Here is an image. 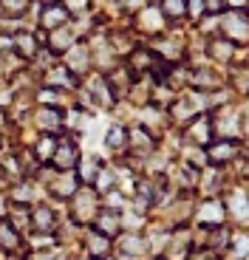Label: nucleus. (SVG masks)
Segmentation results:
<instances>
[{
	"label": "nucleus",
	"instance_id": "1",
	"mask_svg": "<svg viewBox=\"0 0 249 260\" xmlns=\"http://www.w3.org/2000/svg\"><path fill=\"white\" fill-rule=\"evenodd\" d=\"M68 201H71V223H77V226L94 223V218H97V212H99V195L94 192V187H85V184H82Z\"/></svg>",
	"mask_w": 249,
	"mask_h": 260
},
{
	"label": "nucleus",
	"instance_id": "2",
	"mask_svg": "<svg viewBox=\"0 0 249 260\" xmlns=\"http://www.w3.org/2000/svg\"><path fill=\"white\" fill-rule=\"evenodd\" d=\"M136 17H133V31L139 34H147V37H159V34L164 31V26H167V20H164L162 9H159V3H147V6H142L139 12H133Z\"/></svg>",
	"mask_w": 249,
	"mask_h": 260
},
{
	"label": "nucleus",
	"instance_id": "3",
	"mask_svg": "<svg viewBox=\"0 0 249 260\" xmlns=\"http://www.w3.org/2000/svg\"><path fill=\"white\" fill-rule=\"evenodd\" d=\"M204 156H207V164H212V167H227L241 156V142L238 139H212L204 147Z\"/></svg>",
	"mask_w": 249,
	"mask_h": 260
},
{
	"label": "nucleus",
	"instance_id": "4",
	"mask_svg": "<svg viewBox=\"0 0 249 260\" xmlns=\"http://www.w3.org/2000/svg\"><path fill=\"white\" fill-rule=\"evenodd\" d=\"M63 65H66L68 71L74 74V77H85V74L94 71V59H91V48H88L85 40H77L71 48H68L66 54H63Z\"/></svg>",
	"mask_w": 249,
	"mask_h": 260
},
{
	"label": "nucleus",
	"instance_id": "5",
	"mask_svg": "<svg viewBox=\"0 0 249 260\" xmlns=\"http://www.w3.org/2000/svg\"><path fill=\"white\" fill-rule=\"evenodd\" d=\"M43 40H46V31H26V28H20V31L12 34V51L17 54L23 62H32L37 57V51L43 48Z\"/></svg>",
	"mask_w": 249,
	"mask_h": 260
},
{
	"label": "nucleus",
	"instance_id": "6",
	"mask_svg": "<svg viewBox=\"0 0 249 260\" xmlns=\"http://www.w3.org/2000/svg\"><path fill=\"white\" fill-rule=\"evenodd\" d=\"M46 187H48V195H51V198H57V201H68L82 184H79V178H77L74 170H54L51 176H48Z\"/></svg>",
	"mask_w": 249,
	"mask_h": 260
},
{
	"label": "nucleus",
	"instance_id": "7",
	"mask_svg": "<svg viewBox=\"0 0 249 260\" xmlns=\"http://www.w3.org/2000/svg\"><path fill=\"white\" fill-rule=\"evenodd\" d=\"M218 34L232 40V43L246 40L249 37V12H235V9H230V12L218 20Z\"/></svg>",
	"mask_w": 249,
	"mask_h": 260
},
{
	"label": "nucleus",
	"instance_id": "8",
	"mask_svg": "<svg viewBox=\"0 0 249 260\" xmlns=\"http://www.w3.org/2000/svg\"><path fill=\"white\" fill-rule=\"evenodd\" d=\"M128 153L139 161H147V156L156 153V136L144 124H136V127L128 130Z\"/></svg>",
	"mask_w": 249,
	"mask_h": 260
},
{
	"label": "nucleus",
	"instance_id": "9",
	"mask_svg": "<svg viewBox=\"0 0 249 260\" xmlns=\"http://www.w3.org/2000/svg\"><path fill=\"white\" fill-rule=\"evenodd\" d=\"M40 85H46V88H59V91H77L79 88V77H74L63 62H54L51 68L40 74Z\"/></svg>",
	"mask_w": 249,
	"mask_h": 260
},
{
	"label": "nucleus",
	"instance_id": "10",
	"mask_svg": "<svg viewBox=\"0 0 249 260\" xmlns=\"http://www.w3.org/2000/svg\"><path fill=\"white\" fill-rule=\"evenodd\" d=\"M66 3H40V14H37V28L40 31H54V28L71 23Z\"/></svg>",
	"mask_w": 249,
	"mask_h": 260
},
{
	"label": "nucleus",
	"instance_id": "11",
	"mask_svg": "<svg viewBox=\"0 0 249 260\" xmlns=\"http://www.w3.org/2000/svg\"><path fill=\"white\" fill-rule=\"evenodd\" d=\"M79 161V144L71 136H57V147L51 156V167L54 170H74Z\"/></svg>",
	"mask_w": 249,
	"mask_h": 260
},
{
	"label": "nucleus",
	"instance_id": "12",
	"mask_svg": "<svg viewBox=\"0 0 249 260\" xmlns=\"http://www.w3.org/2000/svg\"><path fill=\"white\" fill-rule=\"evenodd\" d=\"M79 40L77 28H74V23H66V26L54 28V31H46V40H43V46L48 48L51 54H57V57H63V54L68 51V48L74 46Z\"/></svg>",
	"mask_w": 249,
	"mask_h": 260
},
{
	"label": "nucleus",
	"instance_id": "13",
	"mask_svg": "<svg viewBox=\"0 0 249 260\" xmlns=\"http://www.w3.org/2000/svg\"><path fill=\"white\" fill-rule=\"evenodd\" d=\"M184 139L187 144H196V147H207L212 142V122H210V113H198L187 127H184Z\"/></svg>",
	"mask_w": 249,
	"mask_h": 260
},
{
	"label": "nucleus",
	"instance_id": "14",
	"mask_svg": "<svg viewBox=\"0 0 249 260\" xmlns=\"http://www.w3.org/2000/svg\"><path fill=\"white\" fill-rule=\"evenodd\" d=\"M28 229L32 232H43V235H54L57 232V215L48 204H34L28 209Z\"/></svg>",
	"mask_w": 249,
	"mask_h": 260
},
{
	"label": "nucleus",
	"instance_id": "15",
	"mask_svg": "<svg viewBox=\"0 0 249 260\" xmlns=\"http://www.w3.org/2000/svg\"><path fill=\"white\" fill-rule=\"evenodd\" d=\"M23 246H26L23 232H20V229H14L12 223L3 218V221H0V254H3V257L23 254Z\"/></svg>",
	"mask_w": 249,
	"mask_h": 260
},
{
	"label": "nucleus",
	"instance_id": "16",
	"mask_svg": "<svg viewBox=\"0 0 249 260\" xmlns=\"http://www.w3.org/2000/svg\"><path fill=\"white\" fill-rule=\"evenodd\" d=\"M32 122L40 133H59V130H63V111H59V108L37 105L32 111Z\"/></svg>",
	"mask_w": 249,
	"mask_h": 260
},
{
	"label": "nucleus",
	"instance_id": "17",
	"mask_svg": "<svg viewBox=\"0 0 249 260\" xmlns=\"http://www.w3.org/2000/svg\"><path fill=\"white\" fill-rule=\"evenodd\" d=\"M207 57L212 59V62H218V65H230V62H235V54H238V43H232V40H227V37H212L210 43H207Z\"/></svg>",
	"mask_w": 249,
	"mask_h": 260
},
{
	"label": "nucleus",
	"instance_id": "18",
	"mask_svg": "<svg viewBox=\"0 0 249 260\" xmlns=\"http://www.w3.org/2000/svg\"><path fill=\"white\" fill-rule=\"evenodd\" d=\"M94 229L108 238H116L122 232V212L119 209H111V207H99L97 218H94Z\"/></svg>",
	"mask_w": 249,
	"mask_h": 260
},
{
	"label": "nucleus",
	"instance_id": "19",
	"mask_svg": "<svg viewBox=\"0 0 249 260\" xmlns=\"http://www.w3.org/2000/svg\"><path fill=\"white\" fill-rule=\"evenodd\" d=\"M116 249L124 257H139L147 252V241L139 238V232H119L116 235Z\"/></svg>",
	"mask_w": 249,
	"mask_h": 260
},
{
	"label": "nucleus",
	"instance_id": "20",
	"mask_svg": "<svg viewBox=\"0 0 249 260\" xmlns=\"http://www.w3.org/2000/svg\"><path fill=\"white\" fill-rule=\"evenodd\" d=\"M54 147H57V133H40L37 142L32 144V156L40 167L51 164V156H54Z\"/></svg>",
	"mask_w": 249,
	"mask_h": 260
},
{
	"label": "nucleus",
	"instance_id": "21",
	"mask_svg": "<svg viewBox=\"0 0 249 260\" xmlns=\"http://www.w3.org/2000/svg\"><path fill=\"white\" fill-rule=\"evenodd\" d=\"M9 204L12 207H28L34 201V187L28 178H20V181H9V192H6Z\"/></svg>",
	"mask_w": 249,
	"mask_h": 260
},
{
	"label": "nucleus",
	"instance_id": "22",
	"mask_svg": "<svg viewBox=\"0 0 249 260\" xmlns=\"http://www.w3.org/2000/svg\"><path fill=\"white\" fill-rule=\"evenodd\" d=\"M105 150L108 153H116V156H124L128 153V127L124 124H111L105 130Z\"/></svg>",
	"mask_w": 249,
	"mask_h": 260
},
{
	"label": "nucleus",
	"instance_id": "23",
	"mask_svg": "<svg viewBox=\"0 0 249 260\" xmlns=\"http://www.w3.org/2000/svg\"><path fill=\"white\" fill-rule=\"evenodd\" d=\"M227 212H230V218H235L241 223L249 221V195L243 189H232L227 195Z\"/></svg>",
	"mask_w": 249,
	"mask_h": 260
},
{
	"label": "nucleus",
	"instance_id": "24",
	"mask_svg": "<svg viewBox=\"0 0 249 260\" xmlns=\"http://www.w3.org/2000/svg\"><path fill=\"white\" fill-rule=\"evenodd\" d=\"M85 249H88V257H94V260L108 257V254H111V238L97 232V229H91V232L85 235Z\"/></svg>",
	"mask_w": 249,
	"mask_h": 260
},
{
	"label": "nucleus",
	"instance_id": "25",
	"mask_svg": "<svg viewBox=\"0 0 249 260\" xmlns=\"http://www.w3.org/2000/svg\"><path fill=\"white\" fill-rule=\"evenodd\" d=\"M224 223V207L218 201H204L201 207H198V226H221Z\"/></svg>",
	"mask_w": 249,
	"mask_h": 260
},
{
	"label": "nucleus",
	"instance_id": "26",
	"mask_svg": "<svg viewBox=\"0 0 249 260\" xmlns=\"http://www.w3.org/2000/svg\"><path fill=\"white\" fill-rule=\"evenodd\" d=\"M159 9H162L167 23L178 26V20H184L190 14V0H159Z\"/></svg>",
	"mask_w": 249,
	"mask_h": 260
},
{
	"label": "nucleus",
	"instance_id": "27",
	"mask_svg": "<svg viewBox=\"0 0 249 260\" xmlns=\"http://www.w3.org/2000/svg\"><path fill=\"white\" fill-rule=\"evenodd\" d=\"M99 167H102V161H99L97 156H79L77 167H74V173H77L79 184H85V187H91L94 178H97Z\"/></svg>",
	"mask_w": 249,
	"mask_h": 260
},
{
	"label": "nucleus",
	"instance_id": "28",
	"mask_svg": "<svg viewBox=\"0 0 249 260\" xmlns=\"http://www.w3.org/2000/svg\"><path fill=\"white\" fill-rule=\"evenodd\" d=\"M34 0H0V20H23Z\"/></svg>",
	"mask_w": 249,
	"mask_h": 260
},
{
	"label": "nucleus",
	"instance_id": "29",
	"mask_svg": "<svg viewBox=\"0 0 249 260\" xmlns=\"http://www.w3.org/2000/svg\"><path fill=\"white\" fill-rule=\"evenodd\" d=\"M227 249H230V260H246L249 257V235H232Z\"/></svg>",
	"mask_w": 249,
	"mask_h": 260
},
{
	"label": "nucleus",
	"instance_id": "30",
	"mask_svg": "<svg viewBox=\"0 0 249 260\" xmlns=\"http://www.w3.org/2000/svg\"><path fill=\"white\" fill-rule=\"evenodd\" d=\"M122 12H139L142 6H147V0H113Z\"/></svg>",
	"mask_w": 249,
	"mask_h": 260
},
{
	"label": "nucleus",
	"instance_id": "31",
	"mask_svg": "<svg viewBox=\"0 0 249 260\" xmlns=\"http://www.w3.org/2000/svg\"><path fill=\"white\" fill-rule=\"evenodd\" d=\"M201 6H204V12H207V14H221L224 9H227V6H224V0H201Z\"/></svg>",
	"mask_w": 249,
	"mask_h": 260
},
{
	"label": "nucleus",
	"instance_id": "32",
	"mask_svg": "<svg viewBox=\"0 0 249 260\" xmlns=\"http://www.w3.org/2000/svg\"><path fill=\"white\" fill-rule=\"evenodd\" d=\"M9 127H12V113H9L6 108H0V136H3Z\"/></svg>",
	"mask_w": 249,
	"mask_h": 260
},
{
	"label": "nucleus",
	"instance_id": "33",
	"mask_svg": "<svg viewBox=\"0 0 249 260\" xmlns=\"http://www.w3.org/2000/svg\"><path fill=\"white\" fill-rule=\"evenodd\" d=\"M224 6L235 12H249V0H224Z\"/></svg>",
	"mask_w": 249,
	"mask_h": 260
},
{
	"label": "nucleus",
	"instance_id": "34",
	"mask_svg": "<svg viewBox=\"0 0 249 260\" xmlns=\"http://www.w3.org/2000/svg\"><path fill=\"white\" fill-rule=\"evenodd\" d=\"M187 260H218L215 257V252H207V249H198L196 254H190Z\"/></svg>",
	"mask_w": 249,
	"mask_h": 260
},
{
	"label": "nucleus",
	"instance_id": "35",
	"mask_svg": "<svg viewBox=\"0 0 249 260\" xmlns=\"http://www.w3.org/2000/svg\"><path fill=\"white\" fill-rule=\"evenodd\" d=\"M9 209H12V204H9L6 195L0 192V221H3V218H9Z\"/></svg>",
	"mask_w": 249,
	"mask_h": 260
},
{
	"label": "nucleus",
	"instance_id": "36",
	"mask_svg": "<svg viewBox=\"0 0 249 260\" xmlns=\"http://www.w3.org/2000/svg\"><path fill=\"white\" fill-rule=\"evenodd\" d=\"M43 3H63V0H43Z\"/></svg>",
	"mask_w": 249,
	"mask_h": 260
},
{
	"label": "nucleus",
	"instance_id": "37",
	"mask_svg": "<svg viewBox=\"0 0 249 260\" xmlns=\"http://www.w3.org/2000/svg\"><path fill=\"white\" fill-rule=\"evenodd\" d=\"M99 260H116V257H111V254H108V257H99Z\"/></svg>",
	"mask_w": 249,
	"mask_h": 260
},
{
	"label": "nucleus",
	"instance_id": "38",
	"mask_svg": "<svg viewBox=\"0 0 249 260\" xmlns=\"http://www.w3.org/2000/svg\"><path fill=\"white\" fill-rule=\"evenodd\" d=\"M77 260H91V257H77Z\"/></svg>",
	"mask_w": 249,
	"mask_h": 260
},
{
	"label": "nucleus",
	"instance_id": "39",
	"mask_svg": "<svg viewBox=\"0 0 249 260\" xmlns=\"http://www.w3.org/2000/svg\"><path fill=\"white\" fill-rule=\"evenodd\" d=\"M153 260H162V257H153Z\"/></svg>",
	"mask_w": 249,
	"mask_h": 260
},
{
	"label": "nucleus",
	"instance_id": "40",
	"mask_svg": "<svg viewBox=\"0 0 249 260\" xmlns=\"http://www.w3.org/2000/svg\"><path fill=\"white\" fill-rule=\"evenodd\" d=\"M0 260H3V257H0Z\"/></svg>",
	"mask_w": 249,
	"mask_h": 260
},
{
	"label": "nucleus",
	"instance_id": "41",
	"mask_svg": "<svg viewBox=\"0 0 249 260\" xmlns=\"http://www.w3.org/2000/svg\"><path fill=\"white\" fill-rule=\"evenodd\" d=\"M246 260H249V257H246Z\"/></svg>",
	"mask_w": 249,
	"mask_h": 260
}]
</instances>
